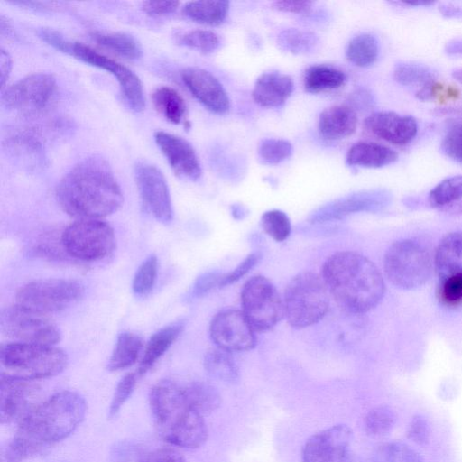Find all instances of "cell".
<instances>
[{"label": "cell", "mask_w": 462, "mask_h": 462, "mask_svg": "<svg viewBox=\"0 0 462 462\" xmlns=\"http://www.w3.org/2000/svg\"><path fill=\"white\" fill-rule=\"evenodd\" d=\"M56 198L76 219H102L117 211L124 200L110 164L97 155L81 160L63 176Z\"/></svg>", "instance_id": "cell-1"}, {"label": "cell", "mask_w": 462, "mask_h": 462, "mask_svg": "<svg viewBox=\"0 0 462 462\" xmlns=\"http://www.w3.org/2000/svg\"><path fill=\"white\" fill-rule=\"evenodd\" d=\"M87 412L85 399L77 392L61 391L39 402L19 423L10 442V459L28 458L68 438Z\"/></svg>", "instance_id": "cell-2"}, {"label": "cell", "mask_w": 462, "mask_h": 462, "mask_svg": "<svg viewBox=\"0 0 462 462\" xmlns=\"http://www.w3.org/2000/svg\"><path fill=\"white\" fill-rule=\"evenodd\" d=\"M321 277L337 304L355 314L374 309L385 292L379 269L356 252L342 251L330 255L322 266Z\"/></svg>", "instance_id": "cell-3"}, {"label": "cell", "mask_w": 462, "mask_h": 462, "mask_svg": "<svg viewBox=\"0 0 462 462\" xmlns=\"http://www.w3.org/2000/svg\"><path fill=\"white\" fill-rule=\"evenodd\" d=\"M149 405L160 436L183 448H198L208 439L204 417L185 398L183 388L171 380H162L150 391Z\"/></svg>", "instance_id": "cell-4"}, {"label": "cell", "mask_w": 462, "mask_h": 462, "mask_svg": "<svg viewBox=\"0 0 462 462\" xmlns=\"http://www.w3.org/2000/svg\"><path fill=\"white\" fill-rule=\"evenodd\" d=\"M68 356L55 346L12 342L0 346L1 375L35 381L60 374Z\"/></svg>", "instance_id": "cell-5"}, {"label": "cell", "mask_w": 462, "mask_h": 462, "mask_svg": "<svg viewBox=\"0 0 462 462\" xmlns=\"http://www.w3.org/2000/svg\"><path fill=\"white\" fill-rule=\"evenodd\" d=\"M284 315L291 326L306 328L320 321L328 310V290L322 277L302 272L288 283L283 297Z\"/></svg>", "instance_id": "cell-6"}, {"label": "cell", "mask_w": 462, "mask_h": 462, "mask_svg": "<svg viewBox=\"0 0 462 462\" xmlns=\"http://www.w3.org/2000/svg\"><path fill=\"white\" fill-rule=\"evenodd\" d=\"M50 45L85 63L109 72L119 83L122 95L130 109L136 113L144 109L143 86L133 70L82 42L65 38L60 32H55L51 37Z\"/></svg>", "instance_id": "cell-7"}, {"label": "cell", "mask_w": 462, "mask_h": 462, "mask_svg": "<svg viewBox=\"0 0 462 462\" xmlns=\"http://www.w3.org/2000/svg\"><path fill=\"white\" fill-rule=\"evenodd\" d=\"M433 269L428 249L413 239L393 243L383 257V270L389 282L397 288L411 290L424 284Z\"/></svg>", "instance_id": "cell-8"}, {"label": "cell", "mask_w": 462, "mask_h": 462, "mask_svg": "<svg viewBox=\"0 0 462 462\" xmlns=\"http://www.w3.org/2000/svg\"><path fill=\"white\" fill-rule=\"evenodd\" d=\"M60 243L70 257L97 262L113 253L116 236L112 226L102 219H77L63 230Z\"/></svg>", "instance_id": "cell-9"}, {"label": "cell", "mask_w": 462, "mask_h": 462, "mask_svg": "<svg viewBox=\"0 0 462 462\" xmlns=\"http://www.w3.org/2000/svg\"><path fill=\"white\" fill-rule=\"evenodd\" d=\"M242 312L255 332L273 328L284 316L283 300L267 278L256 275L241 290Z\"/></svg>", "instance_id": "cell-10"}, {"label": "cell", "mask_w": 462, "mask_h": 462, "mask_svg": "<svg viewBox=\"0 0 462 462\" xmlns=\"http://www.w3.org/2000/svg\"><path fill=\"white\" fill-rule=\"evenodd\" d=\"M84 295L83 285L69 279H44L30 282L16 293V304L43 314L63 310Z\"/></svg>", "instance_id": "cell-11"}, {"label": "cell", "mask_w": 462, "mask_h": 462, "mask_svg": "<svg viewBox=\"0 0 462 462\" xmlns=\"http://www.w3.org/2000/svg\"><path fill=\"white\" fill-rule=\"evenodd\" d=\"M0 328L4 335L20 343L55 346L61 338L59 328L47 314L18 304L2 310Z\"/></svg>", "instance_id": "cell-12"}, {"label": "cell", "mask_w": 462, "mask_h": 462, "mask_svg": "<svg viewBox=\"0 0 462 462\" xmlns=\"http://www.w3.org/2000/svg\"><path fill=\"white\" fill-rule=\"evenodd\" d=\"M56 92L57 82L51 74L32 73L3 89L1 102L10 111L35 116L50 106Z\"/></svg>", "instance_id": "cell-13"}, {"label": "cell", "mask_w": 462, "mask_h": 462, "mask_svg": "<svg viewBox=\"0 0 462 462\" xmlns=\"http://www.w3.org/2000/svg\"><path fill=\"white\" fill-rule=\"evenodd\" d=\"M209 335L217 347L232 352L247 351L256 345L255 331L242 310H224L209 325Z\"/></svg>", "instance_id": "cell-14"}, {"label": "cell", "mask_w": 462, "mask_h": 462, "mask_svg": "<svg viewBox=\"0 0 462 462\" xmlns=\"http://www.w3.org/2000/svg\"><path fill=\"white\" fill-rule=\"evenodd\" d=\"M134 180L144 207L160 222L172 219V205L166 179L153 164L139 162L134 166Z\"/></svg>", "instance_id": "cell-15"}, {"label": "cell", "mask_w": 462, "mask_h": 462, "mask_svg": "<svg viewBox=\"0 0 462 462\" xmlns=\"http://www.w3.org/2000/svg\"><path fill=\"white\" fill-rule=\"evenodd\" d=\"M352 439V430L345 424L320 430L305 442L302 462H347Z\"/></svg>", "instance_id": "cell-16"}, {"label": "cell", "mask_w": 462, "mask_h": 462, "mask_svg": "<svg viewBox=\"0 0 462 462\" xmlns=\"http://www.w3.org/2000/svg\"><path fill=\"white\" fill-rule=\"evenodd\" d=\"M34 381L0 375L1 423H18L39 403Z\"/></svg>", "instance_id": "cell-17"}, {"label": "cell", "mask_w": 462, "mask_h": 462, "mask_svg": "<svg viewBox=\"0 0 462 462\" xmlns=\"http://www.w3.org/2000/svg\"><path fill=\"white\" fill-rule=\"evenodd\" d=\"M390 201V195L384 190L361 191L332 201L310 216L311 223H324L342 218L349 214L383 208Z\"/></svg>", "instance_id": "cell-18"}, {"label": "cell", "mask_w": 462, "mask_h": 462, "mask_svg": "<svg viewBox=\"0 0 462 462\" xmlns=\"http://www.w3.org/2000/svg\"><path fill=\"white\" fill-rule=\"evenodd\" d=\"M154 139L172 171L179 178L191 181L200 178L202 171L199 158L187 140L165 131H157Z\"/></svg>", "instance_id": "cell-19"}, {"label": "cell", "mask_w": 462, "mask_h": 462, "mask_svg": "<svg viewBox=\"0 0 462 462\" xmlns=\"http://www.w3.org/2000/svg\"><path fill=\"white\" fill-rule=\"evenodd\" d=\"M181 79L193 97L207 109L222 115L230 108V100L219 80L209 71L190 67L182 70Z\"/></svg>", "instance_id": "cell-20"}, {"label": "cell", "mask_w": 462, "mask_h": 462, "mask_svg": "<svg viewBox=\"0 0 462 462\" xmlns=\"http://www.w3.org/2000/svg\"><path fill=\"white\" fill-rule=\"evenodd\" d=\"M365 128L390 143L405 145L416 135L418 125L412 116H401L394 112H377L364 121Z\"/></svg>", "instance_id": "cell-21"}, {"label": "cell", "mask_w": 462, "mask_h": 462, "mask_svg": "<svg viewBox=\"0 0 462 462\" xmlns=\"http://www.w3.org/2000/svg\"><path fill=\"white\" fill-rule=\"evenodd\" d=\"M439 282L454 281L462 282V233L445 236L439 242L433 259Z\"/></svg>", "instance_id": "cell-22"}, {"label": "cell", "mask_w": 462, "mask_h": 462, "mask_svg": "<svg viewBox=\"0 0 462 462\" xmlns=\"http://www.w3.org/2000/svg\"><path fill=\"white\" fill-rule=\"evenodd\" d=\"M294 89L292 79L278 71L263 73L256 79L252 97L263 107H277L284 104Z\"/></svg>", "instance_id": "cell-23"}, {"label": "cell", "mask_w": 462, "mask_h": 462, "mask_svg": "<svg viewBox=\"0 0 462 462\" xmlns=\"http://www.w3.org/2000/svg\"><path fill=\"white\" fill-rule=\"evenodd\" d=\"M356 125V113L348 105H335L324 109L318 123L320 135L327 140L346 138L355 133Z\"/></svg>", "instance_id": "cell-24"}, {"label": "cell", "mask_w": 462, "mask_h": 462, "mask_svg": "<svg viewBox=\"0 0 462 462\" xmlns=\"http://www.w3.org/2000/svg\"><path fill=\"white\" fill-rule=\"evenodd\" d=\"M398 153L388 146L373 143L358 142L346 153V163L364 168H381L395 162Z\"/></svg>", "instance_id": "cell-25"}, {"label": "cell", "mask_w": 462, "mask_h": 462, "mask_svg": "<svg viewBox=\"0 0 462 462\" xmlns=\"http://www.w3.org/2000/svg\"><path fill=\"white\" fill-rule=\"evenodd\" d=\"M184 328L183 321L167 325L155 332L148 340L141 359L137 374L143 375L166 353Z\"/></svg>", "instance_id": "cell-26"}, {"label": "cell", "mask_w": 462, "mask_h": 462, "mask_svg": "<svg viewBox=\"0 0 462 462\" xmlns=\"http://www.w3.org/2000/svg\"><path fill=\"white\" fill-rule=\"evenodd\" d=\"M39 131L28 129L10 136L6 141L8 152L24 162L34 166L43 162V144Z\"/></svg>", "instance_id": "cell-27"}, {"label": "cell", "mask_w": 462, "mask_h": 462, "mask_svg": "<svg viewBox=\"0 0 462 462\" xmlns=\"http://www.w3.org/2000/svg\"><path fill=\"white\" fill-rule=\"evenodd\" d=\"M143 347L140 336L132 332L121 333L116 339L114 350L107 363L111 372L120 371L133 365Z\"/></svg>", "instance_id": "cell-28"}, {"label": "cell", "mask_w": 462, "mask_h": 462, "mask_svg": "<svg viewBox=\"0 0 462 462\" xmlns=\"http://www.w3.org/2000/svg\"><path fill=\"white\" fill-rule=\"evenodd\" d=\"M228 9V1H191L184 5L182 12L187 18L195 23L218 25L226 19Z\"/></svg>", "instance_id": "cell-29"}, {"label": "cell", "mask_w": 462, "mask_h": 462, "mask_svg": "<svg viewBox=\"0 0 462 462\" xmlns=\"http://www.w3.org/2000/svg\"><path fill=\"white\" fill-rule=\"evenodd\" d=\"M346 80V74L332 66L313 65L310 67L304 75V88L309 93H319L335 89Z\"/></svg>", "instance_id": "cell-30"}, {"label": "cell", "mask_w": 462, "mask_h": 462, "mask_svg": "<svg viewBox=\"0 0 462 462\" xmlns=\"http://www.w3.org/2000/svg\"><path fill=\"white\" fill-rule=\"evenodd\" d=\"M92 37L101 47L128 60H138L143 55L139 42L132 35L121 32H94Z\"/></svg>", "instance_id": "cell-31"}, {"label": "cell", "mask_w": 462, "mask_h": 462, "mask_svg": "<svg viewBox=\"0 0 462 462\" xmlns=\"http://www.w3.org/2000/svg\"><path fill=\"white\" fill-rule=\"evenodd\" d=\"M182 388L189 405L203 417L217 410L221 404L219 393L207 383L194 382Z\"/></svg>", "instance_id": "cell-32"}, {"label": "cell", "mask_w": 462, "mask_h": 462, "mask_svg": "<svg viewBox=\"0 0 462 462\" xmlns=\"http://www.w3.org/2000/svg\"><path fill=\"white\" fill-rule=\"evenodd\" d=\"M204 367L210 376L224 383H236L239 377L238 368L231 353L219 347L206 353Z\"/></svg>", "instance_id": "cell-33"}, {"label": "cell", "mask_w": 462, "mask_h": 462, "mask_svg": "<svg viewBox=\"0 0 462 462\" xmlns=\"http://www.w3.org/2000/svg\"><path fill=\"white\" fill-rule=\"evenodd\" d=\"M157 111L172 124H180L186 114V104L180 93L170 87H160L152 93Z\"/></svg>", "instance_id": "cell-34"}, {"label": "cell", "mask_w": 462, "mask_h": 462, "mask_svg": "<svg viewBox=\"0 0 462 462\" xmlns=\"http://www.w3.org/2000/svg\"><path fill=\"white\" fill-rule=\"evenodd\" d=\"M379 52L376 39L368 33L355 36L347 43L346 56L356 66L367 67L377 59Z\"/></svg>", "instance_id": "cell-35"}, {"label": "cell", "mask_w": 462, "mask_h": 462, "mask_svg": "<svg viewBox=\"0 0 462 462\" xmlns=\"http://www.w3.org/2000/svg\"><path fill=\"white\" fill-rule=\"evenodd\" d=\"M318 42L315 33L296 28L283 30L277 36L280 49L292 54L308 53L316 47Z\"/></svg>", "instance_id": "cell-36"}, {"label": "cell", "mask_w": 462, "mask_h": 462, "mask_svg": "<svg viewBox=\"0 0 462 462\" xmlns=\"http://www.w3.org/2000/svg\"><path fill=\"white\" fill-rule=\"evenodd\" d=\"M394 411L387 405H380L368 411L365 418V429L372 437H382L389 433L396 422Z\"/></svg>", "instance_id": "cell-37"}, {"label": "cell", "mask_w": 462, "mask_h": 462, "mask_svg": "<svg viewBox=\"0 0 462 462\" xmlns=\"http://www.w3.org/2000/svg\"><path fill=\"white\" fill-rule=\"evenodd\" d=\"M177 43L196 50L204 54L215 51L219 46V38L212 31L192 30L175 35Z\"/></svg>", "instance_id": "cell-38"}, {"label": "cell", "mask_w": 462, "mask_h": 462, "mask_svg": "<svg viewBox=\"0 0 462 462\" xmlns=\"http://www.w3.org/2000/svg\"><path fill=\"white\" fill-rule=\"evenodd\" d=\"M371 462H423V459L407 444L388 442L375 449Z\"/></svg>", "instance_id": "cell-39"}, {"label": "cell", "mask_w": 462, "mask_h": 462, "mask_svg": "<svg viewBox=\"0 0 462 462\" xmlns=\"http://www.w3.org/2000/svg\"><path fill=\"white\" fill-rule=\"evenodd\" d=\"M158 274V259L156 255L148 256L138 267L134 280L133 291L138 297L148 295L153 289Z\"/></svg>", "instance_id": "cell-40"}, {"label": "cell", "mask_w": 462, "mask_h": 462, "mask_svg": "<svg viewBox=\"0 0 462 462\" xmlns=\"http://www.w3.org/2000/svg\"><path fill=\"white\" fill-rule=\"evenodd\" d=\"M462 198V175L447 178L435 186L429 195L432 207H442Z\"/></svg>", "instance_id": "cell-41"}, {"label": "cell", "mask_w": 462, "mask_h": 462, "mask_svg": "<svg viewBox=\"0 0 462 462\" xmlns=\"http://www.w3.org/2000/svg\"><path fill=\"white\" fill-rule=\"evenodd\" d=\"M261 225L263 231L277 242H282L291 234V222L288 216L279 209H272L263 214Z\"/></svg>", "instance_id": "cell-42"}, {"label": "cell", "mask_w": 462, "mask_h": 462, "mask_svg": "<svg viewBox=\"0 0 462 462\" xmlns=\"http://www.w3.org/2000/svg\"><path fill=\"white\" fill-rule=\"evenodd\" d=\"M394 79L403 86L425 87L434 82L433 73L426 67L418 64L399 65L393 72Z\"/></svg>", "instance_id": "cell-43"}, {"label": "cell", "mask_w": 462, "mask_h": 462, "mask_svg": "<svg viewBox=\"0 0 462 462\" xmlns=\"http://www.w3.org/2000/svg\"><path fill=\"white\" fill-rule=\"evenodd\" d=\"M292 153V145L283 139L267 138L258 146V156L266 164H278Z\"/></svg>", "instance_id": "cell-44"}, {"label": "cell", "mask_w": 462, "mask_h": 462, "mask_svg": "<svg viewBox=\"0 0 462 462\" xmlns=\"http://www.w3.org/2000/svg\"><path fill=\"white\" fill-rule=\"evenodd\" d=\"M137 376L135 373H129L118 382L110 402L109 418L116 416L129 399L136 385Z\"/></svg>", "instance_id": "cell-45"}, {"label": "cell", "mask_w": 462, "mask_h": 462, "mask_svg": "<svg viewBox=\"0 0 462 462\" xmlns=\"http://www.w3.org/2000/svg\"><path fill=\"white\" fill-rule=\"evenodd\" d=\"M441 148L448 157L462 164V123L450 126L442 140Z\"/></svg>", "instance_id": "cell-46"}, {"label": "cell", "mask_w": 462, "mask_h": 462, "mask_svg": "<svg viewBox=\"0 0 462 462\" xmlns=\"http://www.w3.org/2000/svg\"><path fill=\"white\" fill-rule=\"evenodd\" d=\"M431 435L430 424L426 417L421 414L414 415L407 428V437L418 445H425Z\"/></svg>", "instance_id": "cell-47"}, {"label": "cell", "mask_w": 462, "mask_h": 462, "mask_svg": "<svg viewBox=\"0 0 462 462\" xmlns=\"http://www.w3.org/2000/svg\"><path fill=\"white\" fill-rule=\"evenodd\" d=\"M220 273L211 272L200 275L193 284L190 291L192 298H200L216 288H220L222 278Z\"/></svg>", "instance_id": "cell-48"}, {"label": "cell", "mask_w": 462, "mask_h": 462, "mask_svg": "<svg viewBox=\"0 0 462 462\" xmlns=\"http://www.w3.org/2000/svg\"><path fill=\"white\" fill-rule=\"evenodd\" d=\"M261 255L257 253L248 255L236 268L233 271L223 273L220 288L237 282L245 275L260 260Z\"/></svg>", "instance_id": "cell-49"}, {"label": "cell", "mask_w": 462, "mask_h": 462, "mask_svg": "<svg viewBox=\"0 0 462 462\" xmlns=\"http://www.w3.org/2000/svg\"><path fill=\"white\" fill-rule=\"evenodd\" d=\"M179 5L178 1H144L142 8L151 16H165L174 13Z\"/></svg>", "instance_id": "cell-50"}, {"label": "cell", "mask_w": 462, "mask_h": 462, "mask_svg": "<svg viewBox=\"0 0 462 462\" xmlns=\"http://www.w3.org/2000/svg\"><path fill=\"white\" fill-rule=\"evenodd\" d=\"M143 462H186V459L178 450L162 448L150 453Z\"/></svg>", "instance_id": "cell-51"}, {"label": "cell", "mask_w": 462, "mask_h": 462, "mask_svg": "<svg viewBox=\"0 0 462 462\" xmlns=\"http://www.w3.org/2000/svg\"><path fill=\"white\" fill-rule=\"evenodd\" d=\"M313 2L311 1H294V0H282L275 1L273 3V8L276 10L294 13V14H304L308 13L312 7Z\"/></svg>", "instance_id": "cell-52"}, {"label": "cell", "mask_w": 462, "mask_h": 462, "mask_svg": "<svg viewBox=\"0 0 462 462\" xmlns=\"http://www.w3.org/2000/svg\"><path fill=\"white\" fill-rule=\"evenodd\" d=\"M350 106L354 110L369 109L374 105V97L372 94L365 89H359L353 93L350 97Z\"/></svg>", "instance_id": "cell-53"}, {"label": "cell", "mask_w": 462, "mask_h": 462, "mask_svg": "<svg viewBox=\"0 0 462 462\" xmlns=\"http://www.w3.org/2000/svg\"><path fill=\"white\" fill-rule=\"evenodd\" d=\"M13 68L12 57L9 52L5 49H1L0 51V79H1V89L5 88L6 81L11 74Z\"/></svg>", "instance_id": "cell-54"}, {"label": "cell", "mask_w": 462, "mask_h": 462, "mask_svg": "<svg viewBox=\"0 0 462 462\" xmlns=\"http://www.w3.org/2000/svg\"><path fill=\"white\" fill-rule=\"evenodd\" d=\"M0 32L3 37L12 38L14 37V30L12 26V23L8 21V19L1 15L0 17Z\"/></svg>", "instance_id": "cell-55"}, {"label": "cell", "mask_w": 462, "mask_h": 462, "mask_svg": "<svg viewBox=\"0 0 462 462\" xmlns=\"http://www.w3.org/2000/svg\"><path fill=\"white\" fill-rule=\"evenodd\" d=\"M441 12L448 16H462V9L456 6H443Z\"/></svg>", "instance_id": "cell-56"}, {"label": "cell", "mask_w": 462, "mask_h": 462, "mask_svg": "<svg viewBox=\"0 0 462 462\" xmlns=\"http://www.w3.org/2000/svg\"><path fill=\"white\" fill-rule=\"evenodd\" d=\"M448 51L452 53H462V41H456L449 43Z\"/></svg>", "instance_id": "cell-57"}, {"label": "cell", "mask_w": 462, "mask_h": 462, "mask_svg": "<svg viewBox=\"0 0 462 462\" xmlns=\"http://www.w3.org/2000/svg\"><path fill=\"white\" fill-rule=\"evenodd\" d=\"M452 76L456 80L462 83V69H457L454 70Z\"/></svg>", "instance_id": "cell-58"}, {"label": "cell", "mask_w": 462, "mask_h": 462, "mask_svg": "<svg viewBox=\"0 0 462 462\" xmlns=\"http://www.w3.org/2000/svg\"><path fill=\"white\" fill-rule=\"evenodd\" d=\"M404 5H430L432 4V2H426V1H418V2H403Z\"/></svg>", "instance_id": "cell-59"}, {"label": "cell", "mask_w": 462, "mask_h": 462, "mask_svg": "<svg viewBox=\"0 0 462 462\" xmlns=\"http://www.w3.org/2000/svg\"><path fill=\"white\" fill-rule=\"evenodd\" d=\"M347 462H364V461H362V460H360V459H358V458H350V457H349V459H348V461H347Z\"/></svg>", "instance_id": "cell-60"}]
</instances>
